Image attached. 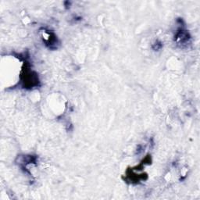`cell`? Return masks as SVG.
<instances>
[{
  "label": "cell",
  "instance_id": "1",
  "mask_svg": "<svg viewBox=\"0 0 200 200\" xmlns=\"http://www.w3.org/2000/svg\"><path fill=\"white\" fill-rule=\"evenodd\" d=\"M190 39V36H189V33L186 31L181 30L179 31L175 36V40L176 42L179 44H186L189 42V40Z\"/></svg>",
  "mask_w": 200,
  "mask_h": 200
},
{
  "label": "cell",
  "instance_id": "2",
  "mask_svg": "<svg viewBox=\"0 0 200 200\" xmlns=\"http://www.w3.org/2000/svg\"><path fill=\"white\" fill-rule=\"evenodd\" d=\"M162 46H163L162 42H160V41H156L155 43L153 44V49H154L155 51H158V50H160V49H162Z\"/></svg>",
  "mask_w": 200,
  "mask_h": 200
}]
</instances>
